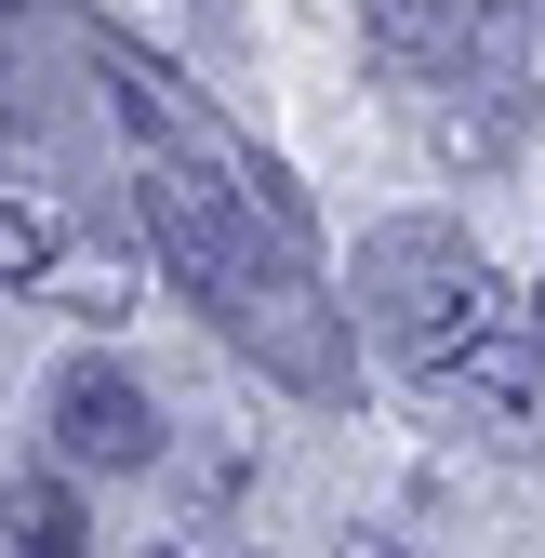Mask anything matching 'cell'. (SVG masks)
I'll return each mask as SVG.
<instances>
[{
    "mask_svg": "<svg viewBox=\"0 0 545 558\" xmlns=\"http://www.w3.org/2000/svg\"><path fill=\"white\" fill-rule=\"evenodd\" d=\"M360 319H373V345H399L426 373V360H452L480 332H519V293L465 253L452 214H399V227L360 240Z\"/></svg>",
    "mask_w": 545,
    "mask_h": 558,
    "instance_id": "obj_1",
    "label": "cell"
},
{
    "mask_svg": "<svg viewBox=\"0 0 545 558\" xmlns=\"http://www.w3.org/2000/svg\"><path fill=\"white\" fill-rule=\"evenodd\" d=\"M133 240H147L199 306H227L240 279L266 266V253H253V227H240L227 160H186V147H147V173H133Z\"/></svg>",
    "mask_w": 545,
    "mask_h": 558,
    "instance_id": "obj_2",
    "label": "cell"
},
{
    "mask_svg": "<svg viewBox=\"0 0 545 558\" xmlns=\"http://www.w3.org/2000/svg\"><path fill=\"white\" fill-rule=\"evenodd\" d=\"M214 319L253 345V373H280L293 399H347V386H360V360H347V319H332L319 266H253Z\"/></svg>",
    "mask_w": 545,
    "mask_h": 558,
    "instance_id": "obj_3",
    "label": "cell"
},
{
    "mask_svg": "<svg viewBox=\"0 0 545 558\" xmlns=\"http://www.w3.org/2000/svg\"><path fill=\"white\" fill-rule=\"evenodd\" d=\"M53 452H66V478H133L160 452V412H147V386H133L120 360H81L53 386Z\"/></svg>",
    "mask_w": 545,
    "mask_h": 558,
    "instance_id": "obj_4",
    "label": "cell"
},
{
    "mask_svg": "<svg viewBox=\"0 0 545 558\" xmlns=\"http://www.w3.org/2000/svg\"><path fill=\"white\" fill-rule=\"evenodd\" d=\"M426 386H439V412H480V426H506V439L545 426V345H532V319L452 345V360H426Z\"/></svg>",
    "mask_w": 545,
    "mask_h": 558,
    "instance_id": "obj_5",
    "label": "cell"
},
{
    "mask_svg": "<svg viewBox=\"0 0 545 558\" xmlns=\"http://www.w3.org/2000/svg\"><path fill=\"white\" fill-rule=\"evenodd\" d=\"M81 53H94V81H107V107H120L133 133H147V147H186V160H227V147H214V120H199V94L173 81L160 53H133L120 27H81Z\"/></svg>",
    "mask_w": 545,
    "mask_h": 558,
    "instance_id": "obj_6",
    "label": "cell"
},
{
    "mask_svg": "<svg viewBox=\"0 0 545 558\" xmlns=\"http://www.w3.org/2000/svg\"><path fill=\"white\" fill-rule=\"evenodd\" d=\"M360 53L386 81H452L465 66V0H360Z\"/></svg>",
    "mask_w": 545,
    "mask_h": 558,
    "instance_id": "obj_7",
    "label": "cell"
},
{
    "mask_svg": "<svg viewBox=\"0 0 545 558\" xmlns=\"http://www.w3.org/2000/svg\"><path fill=\"white\" fill-rule=\"evenodd\" d=\"M0 545H14V558H94L81 478H66V465H27V478H14V506H0Z\"/></svg>",
    "mask_w": 545,
    "mask_h": 558,
    "instance_id": "obj_8",
    "label": "cell"
},
{
    "mask_svg": "<svg viewBox=\"0 0 545 558\" xmlns=\"http://www.w3.org/2000/svg\"><path fill=\"white\" fill-rule=\"evenodd\" d=\"M519 107H532V81H480V107L439 120V147H452V160H506V147H519Z\"/></svg>",
    "mask_w": 545,
    "mask_h": 558,
    "instance_id": "obj_9",
    "label": "cell"
},
{
    "mask_svg": "<svg viewBox=\"0 0 545 558\" xmlns=\"http://www.w3.org/2000/svg\"><path fill=\"white\" fill-rule=\"evenodd\" d=\"M53 253H66V227H53V214H27V199H0V293H40Z\"/></svg>",
    "mask_w": 545,
    "mask_h": 558,
    "instance_id": "obj_10",
    "label": "cell"
},
{
    "mask_svg": "<svg viewBox=\"0 0 545 558\" xmlns=\"http://www.w3.org/2000/svg\"><path fill=\"white\" fill-rule=\"evenodd\" d=\"M40 293H53V306H81V319H120V306H133V266H120V253H53Z\"/></svg>",
    "mask_w": 545,
    "mask_h": 558,
    "instance_id": "obj_11",
    "label": "cell"
},
{
    "mask_svg": "<svg viewBox=\"0 0 545 558\" xmlns=\"http://www.w3.org/2000/svg\"><path fill=\"white\" fill-rule=\"evenodd\" d=\"M347 558H399V545H386V532H347Z\"/></svg>",
    "mask_w": 545,
    "mask_h": 558,
    "instance_id": "obj_12",
    "label": "cell"
},
{
    "mask_svg": "<svg viewBox=\"0 0 545 558\" xmlns=\"http://www.w3.org/2000/svg\"><path fill=\"white\" fill-rule=\"evenodd\" d=\"M14 160H27V133H14V120H0V173H14Z\"/></svg>",
    "mask_w": 545,
    "mask_h": 558,
    "instance_id": "obj_13",
    "label": "cell"
},
{
    "mask_svg": "<svg viewBox=\"0 0 545 558\" xmlns=\"http://www.w3.org/2000/svg\"><path fill=\"white\" fill-rule=\"evenodd\" d=\"M532 345H545V293H532Z\"/></svg>",
    "mask_w": 545,
    "mask_h": 558,
    "instance_id": "obj_14",
    "label": "cell"
},
{
    "mask_svg": "<svg viewBox=\"0 0 545 558\" xmlns=\"http://www.w3.org/2000/svg\"><path fill=\"white\" fill-rule=\"evenodd\" d=\"M532 14H545V0H532Z\"/></svg>",
    "mask_w": 545,
    "mask_h": 558,
    "instance_id": "obj_15",
    "label": "cell"
}]
</instances>
